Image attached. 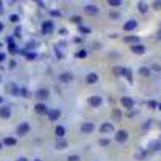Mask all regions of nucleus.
<instances>
[{"label":"nucleus","mask_w":161,"mask_h":161,"mask_svg":"<svg viewBox=\"0 0 161 161\" xmlns=\"http://www.w3.org/2000/svg\"><path fill=\"white\" fill-rule=\"evenodd\" d=\"M114 139H116L118 143H124V142H127V139H129V132H127V131H124V129H121V131H118V132H116Z\"/></svg>","instance_id":"nucleus-1"},{"label":"nucleus","mask_w":161,"mask_h":161,"mask_svg":"<svg viewBox=\"0 0 161 161\" xmlns=\"http://www.w3.org/2000/svg\"><path fill=\"white\" fill-rule=\"evenodd\" d=\"M29 129H31L29 122H21V124L18 126V127H16V135H20V137L26 135V134L29 132Z\"/></svg>","instance_id":"nucleus-2"},{"label":"nucleus","mask_w":161,"mask_h":161,"mask_svg":"<svg viewBox=\"0 0 161 161\" xmlns=\"http://www.w3.org/2000/svg\"><path fill=\"white\" fill-rule=\"evenodd\" d=\"M53 29H55L53 21H44V23H42V32H44V34H52Z\"/></svg>","instance_id":"nucleus-3"},{"label":"nucleus","mask_w":161,"mask_h":161,"mask_svg":"<svg viewBox=\"0 0 161 161\" xmlns=\"http://www.w3.org/2000/svg\"><path fill=\"white\" fill-rule=\"evenodd\" d=\"M72 79H74V76H72V72H69V71L60 74V80L63 84H69V82H72Z\"/></svg>","instance_id":"nucleus-4"},{"label":"nucleus","mask_w":161,"mask_h":161,"mask_svg":"<svg viewBox=\"0 0 161 161\" xmlns=\"http://www.w3.org/2000/svg\"><path fill=\"white\" fill-rule=\"evenodd\" d=\"M121 105L127 110H132L134 108V100L131 97H121Z\"/></svg>","instance_id":"nucleus-5"},{"label":"nucleus","mask_w":161,"mask_h":161,"mask_svg":"<svg viewBox=\"0 0 161 161\" xmlns=\"http://www.w3.org/2000/svg\"><path fill=\"white\" fill-rule=\"evenodd\" d=\"M93 129H95V124H93V122H82V126H80V131L84 134L93 132Z\"/></svg>","instance_id":"nucleus-6"},{"label":"nucleus","mask_w":161,"mask_h":161,"mask_svg":"<svg viewBox=\"0 0 161 161\" xmlns=\"http://www.w3.org/2000/svg\"><path fill=\"white\" fill-rule=\"evenodd\" d=\"M124 42H126V44H131V47H132V45L140 44V37H137V36H126L124 37Z\"/></svg>","instance_id":"nucleus-7"},{"label":"nucleus","mask_w":161,"mask_h":161,"mask_svg":"<svg viewBox=\"0 0 161 161\" xmlns=\"http://www.w3.org/2000/svg\"><path fill=\"white\" fill-rule=\"evenodd\" d=\"M12 114V108L10 106H0V118L2 119H8Z\"/></svg>","instance_id":"nucleus-8"},{"label":"nucleus","mask_w":161,"mask_h":161,"mask_svg":"<svg viewBox=\"0 0 161 161\" xmlns=\"http://www.w3.org/2000/svg\"><path fill=\"white\" fill-rule=\"evenodd\" d=\"M113 131H114V127H113L111 122H103V124L100 126V132L101 134H110V132H113Z\"/></svg>","instance_id":"nucleus-9"},{"label":"nucleus","mask_w":161,"mask_h":161,"mask_svg":"<svg viewBox=\"0 0 161 161\" xmlns=\"http://www.w3.org/2000/svg\"><path fill=\"white\" fill-rule=\"evenodd\" d=\"M135 28H137V21L135 20H129V21H126V23H124V31L126 32L134 31Z\"/></svg>","instance_id":"nucleus-10"},{"label":"nucleus","mask_w":161,"mask_h":161,"mask_svg":"<svg viewBox=\"0 0 161 161\" xmlns=\"http://www.w3.org/2000/svg\"><path fill=\"white\" fill-rule=\"evenodd\" d=\"M47 116L50 118V121H56L58 118L61 116V111H60V110H48Z\"/></svg>","instance_id":"nucleus-11"},{"label":"nucleus","mask_w":161,"mask_h":161,"mask_svg":"<svg viewBox=\"0 0 161 161\" xmlns=\"http://www.w3.org/2000/svg\"><path fill=\"white\" fill-rule=\"evenodd\" d=\"M48 95H50V92H48L47 89H39L36 92V97L39 100H45V98H48Z\"/></svg>","instance_id":"nucleus-12"},{"label":"nucleus","mask_w":161,"mask_h":161,"mask_svg":"<svg viewBox=\"0 0 161 161\" xmlns=\"http://www.w3.org/2000/svg\"><path fill=\"white\" fill-rule=\"evenodd\" d=\"M84 12L87 13V15H97V13H98V7H97V5H85L84 7Z\"/></svg>","instance_id":"nucleus-13"},{"label":"nucleus","mask_w":161,"mask_h":161,"mask_svg":"<svg viewBox=\"0 0 161 161\" xmlns=\"http://www.w3.org/2000/svg\"><path fill=\"white\" fill-rule=\"evenodd\" d=\"M131 52L135 53V55H142V53H145V47H143L142 44L132 45V47H131Z\"/></svg>","instance_id":"nucleus-14"},{"label":"nucleus","mask_w":161,"mask_h":161,"mask_svg":"<svg viewBox=\"0 0 161 161\" xmlns=\"http://www.w3.org/2000/svg\"><path fill=\"white\" fill-rule=\"evenodd\" d=\"M101 101L103 100H101V97H98V95H93L89 98V105H92V106H100Z\"/></svg>","instance_id":"nucleus-15"},{"label":"nucleus","mask_w":161,"mask_h":161,"mask_svg":"<svg viewBox=\"0 0 161 161\" xmlns=\"http://www.w3.org/2000/svg\"><path fill=\"white\" fill-rule=\"evenodd\" d=\"M34 110H36V113H37V114H47V113H48V108L45 106L44 103H37V105H36V108H34Z\"/></svg>","instance_id":"nucleus-16"},{"label":"nucleus","mask_w":161,"mask_h":161,"mask_svg":"<svg viewBox=\"0 0 161 161\" xmlns=\"http://www.w3.org/2000/svg\"><path fill=\"white\" fill-rule=\"evenodd\" d=\"M148 148L153 150V152H160V150H161V142H160V140L150 142V143H148Z\"/></svg>","instance_id":"nucleus-17"},{"label":"nucleus","mask_w":161,"mask_h":161,"mask_svg":"<svg viewBox=\"0 0 161 161\" xmlns=\"http://www.w3.org/2000/svg\"><path fill=\"white\" fill-rule=\"evenodd\" d=\"M97 80H98V76H97L95 72H89L87 77H85V82H87V84H95Z\"/></svg>","instance_id":"nucleus-18"},{"label":"nucleus","mask_w":161,"mask_h":161,"mask_svg":"<svg viewBox=\"0 0 161 161\" xmlns=\"http://www.w3.org/2000/svg\"><path fill=\"white\" fill-rule=\"evenodd\" d=\"M55 135L58 137V139H63V137L66 135V129H64L63 126H56V129H55Z\"/></svg>","instance_id":"nucleus-19"},{"label":"nucleus","mask_w":161,"mask_h":161,"mask_svg":"<svg viewBox=\"0 0 161 161\" xmlns=\"http://www.w3.org/2000/svg\"><path fill=\"white\" fill-rule=\"evenodd\" d=\"M55 147L58 150H64V148H68V142L64 140V139H58V140H56V143H55Z\"/></svg>","instance_id":"nucleus-20"},{"label":"nucleus","mask_w":161,"mask_h":161,"mask_svg":"<svg viewBox=\"0 0 161 161\" xmlns=\"http://www.w3.org/2000/svg\"><path fill=\"white\" fill-rule=\"evenodd\" d=\"M8 50H10V53H18V47H16V44L13 42L12 39H8Z\"/></svg>","instance_id":"nucleus-21"},{"label":"nucleus","mask_w":161,"mask_h":161,"mask_svg":"<svg viewBox=\"0 0 161 161\" xmlns=\"http://www.w3.org/2000/svg\"><path fill=\"white\" fill-rule=\"evenodd\" d=\"M2 143H3V145H8V147H13V145H16V139H13V137H5Z\"/></svg>","instance_id":"nucleus-22"},{"label":"nucleus","mask_w":161,"mask_h":161,"mask_svg":"<svg viewBox=\"0 0 161 161\" xmlns=\"http://www.w3.org/2000/svg\"><path fill=\"white\" fill-rule=\"evenodd\" d=\"M139 12H140V13H147V12H148V5L145 3V2H139Z\"/></svg>","instance_id":"nucleus-23"},{"label":"nucleus","mask_w":161,"mask_h":161,"mask_svg":"<svg viewBox=\"0 0 161 161\" xmlns=\"http://www.w3.org/2000/svg\"><path fill=\"white\" fill-rule=\"evenodd\" d=\"M139 74H140V76H143V77L150 76V68H145V66H142V68L139 69Z\"/></svg>","instance_id":"nucleus-24"},{"label":"nucleus","mask_w":161,"mask_h":161,"mask_svg":"<svg viewBox=\"0 0 161 161\" xmlns=\"http://www.w3.org/2000/svg\"><path fill=\"white\" fill-rule=\"evenodd\" d=\"M24 55H26V58H28V60H36L37 58V53H34V52H24Z\"/></svg>","instance_id":"nucleus-25"},{"label":"nucleus","mask_w":161,"mask_h":161,"mask_svg":"<svg viewBox=\"0 0 161 161\" xmlns=\"http://www.w3.org/2000/svg\"><path fill=\"white\" fill-rule=\"evenodd\" d=\"M113 71H114V74H118V76H124L126 69H124V68H119V66H116V68L113 69Z\"/></svg>","instance_id":"nucleus-26"},{"label":"nucleus","mask_w":161,"mask_h":161,"mask_svg":"<svg viewBox=\"0 0 161 161\" xmlns=\"http://www.w3.org/2000/svg\"><path fill=\"white\" fill-rule=\"evenodd\" d=\"M12 93H13V95H20V93H21L20 87H18L16 84H13V85H12Z\"/></svg>","instance_id":"nucleus-27"},{"label":"nucleus","mask_w":161,"mask_h":161,"mask_svg":"<svg viewBox=\"0 0 161 161\" xmlns=\"http://www.w3.org/2000/svg\"><path fill=\"white\" fill-rule=\"evenodd\" d=\"M121 3H122L121 0H110V2H108L110 7H121Z\"/></svg>","instance_id":"nucleus-28"},{"label":"nucleus","mask_w":161,"mask_h":161,"mask_svg":"<svg viewBox=\"0 0 161 161\" xmlns=\"http://www.w3.org/2000/svg\"><path fill=\"white\" fill-rule=\"evenodd\" d=\"M85 56H87V52H85V50H80V52L76 53V58H85Z\"/></svg>","instance_id":"nucleus-29"},{"label":"nucleus","mask_w":161,"mask_h":161,"mask_svg":"<svg viewBox=\"0 0 161 161\" xmlns=\"http://www.w3.org/2000/svg\"><path fill=\"white\" fill-rule=\"evenodd\" d=\"M124 76L127 77V80H129V82H132V72H131V69H126Z\"/></svg>","instance_id":"nucleus-30"},{"label":"nucleus","mask_w":161,"mask_h":161,"mask_svg":"<svg viewBox=\"0 0 161 161\" xmlns=\"http://www.w3.org/2000/svg\"><path fill=\"white\" fill-rule=\"evenodd\" d=\"M79 31L82 32V34H90V32H92L89 28H85V26H80V28H79Z\"/></svg>","instance_id":"nucleus-31"},{"label":"nucleus","mask_w":161,"mask_h":161,"mask_svg":"<svg viewBox=\"0 0 161 161\" xmlns=\"http://www.w3.org/2000/svg\"><path fill=\"white\" fill-rule=\"evenodd\" d=\"M71 21H72V23H76V24H80L82 18H80V16H72V18H71Z\"/></svg>","instance_id":"nucleus-32"},{"label":"nucleus","mask_w":161,"mask_h":161,"mask_svg":"<svg viewBox=\"0 0 161 161\" xmlns=\"http://www.w3.org/2000/svg\"><path fill=\"white\" fill-rule=\"evenodd\" d=\"M110 18H113V20H119V13H118V12H111V13H110Z\"/></svg>","instance_id":"nucleus-33"},{"label":"nucleus","mask_w":161,"mask_h":161,"mask_svg":"<svg viewBox=\"0 0 161 161\" xmlns=\"http://www.w3.org/2000/svg\"><path fill=\"white\" fill-rule=\"evenodd\" d=\"M10 21H12V23H18V21H20V16H18V15H12V16H10Z\"/></svg>","instance_id":"nucleus-34"},{"label":"nucleus","mask_w":161,"mask_h":161,"mask_svg":"<svg viewBox=\"0 0 161 161\" xmlns=\"http://www.w3.org/2000/svg\"><path fill=\"white\" fill-rule=\"evenodd\" d=\"M113 118H114V119H118V121H119V119H121V113L118 111V110H114V111H113Z\"/></svg>","instance_id":"nucleus-35"},{"label":"nucleus","mask_w":161,"mask_h":161,"mask_svg":"<svg viewBox=\"0 0 161 161\" xmlns=\"http://www.w3.org/2000/svg\"><path fill=\"white\" fill-rule=\"evenodd\" d=\"M21 95H23L24 98H29V95H31V93H29V90H26V89H23V90H21Z\"/></svg>","instance_id":"nucleus-36"},{"label":"nucleus","mask_w":161,"mask_h":161,"mask_svg":"<svg viewBox=\"0 0 161 161\" xmlns=\"http://www.w3.org/2000/svg\"><path fill=\"white\" fill-rule=\"evenodd\" d=\"M68 161H80V158L77 156V155H71V156L68 158Z\"/></svg>","instance_id":"nucleus-37"},{"label":"nucleus","mask_w":161,"mask_h":161,"mask_svg":"<svg viewBox=\"0 0 161 161\" xmlns=\"http://www.w3.org/2000/svg\"><path fill=\"white\" fill-rule=\"evenodd\" d=\"M50 15H52V16H56V18H60L61 13L58 12V10H52V12H50Z\"/></svg>","instance_id":"nucleus-38"},{"label":"nucleus","mask_w":161,"mask_h":161,"mask_svg":"<svg viewBox=\"0 0 161 161\" xmlns=\"http://www.w3.org/2000/svg\"><path fill=\"white\" fill-rule=\"evenodd\" d=\"M153 8L155 10H161V2H153Z\"/></svg>","instance_id":"nucleus-39"},{"label":"nucleus","mask_w":161,"mask_h":161,"mask_svg":"<svg viewBox=\"0 0 161 161\" xmlns=\"http://www.w3.org/2000/svg\"><path fill=\"white\" fill-rule=\"evenodd\" d=\"M108 143H110V140H108V139H101V140H100V145H101V147H106Z\"/></svg>","instance_id":"nucleus-40"},{"label":"nucleus","mask_w":161,"mask_h":161,"mask_svg":"<svg viewBox=\"0 0 161 161\" xmlns=\"http://www.w3.org/2000/svg\"><path fill=\"white\" fill-rule=\"evenodd\" d=\"M7 60V53L5 52H0V61H5Z\"/></svg>","instance_id":"nucleus-41"},{"label":"nucleus","mask_w":161,"mask_h":161,"mask_svg":"<svg viewBox=\"0 0 161 161\" xmlns=\"http://www.w3.org/2000/svg\"><path fill=\"white\" fill-rule=\"evenodd\" d=\"M15 34H16V37H20V36H21V28H20V26H18V28H16Z\"/></svg>","instance_id":"nucleus-42"},{"label":"nucleus","mask_w":161,"mask_h":161,"mask_svg":"<svg viewBox=\"0 0 161 161\" xmlns=\"http://www.w3.org/2000/svg\"><path fill=\"white\" fill-rule=\"evenodd\" d=\"M156 105L158 103H155V101H148V106H150V108H156Z\"/></svg>","instance_id":"nucleus-43"},{"label":"nucleus","mask_w":161,"mask_h":161,"mask_svg":"<svg viewBox=\"0 0 161 161\" xmlns=\"http://www.w3.org/2000/svg\"><path fill=\"white\" fill-rule=\"evenodd\" d=\"M16 161H29V160H28V158H24V156H20Z\"/></svg>","instance_id":"nucleus-44"},{"label":"nucleus","mask_w":161,"mask_h":161,"mask_svg":"<svg viewBox=\"0 0 161 161\" xmlns=\"http://www.w3.org/2000/svg\"><path fill=\"white\" fill-rule=\"evenodd\" d=\"M153 69H155V71H161V68L158 66V64H155V66H153Z\"/></svg>","instance_id":"nucleus-45"},{"label":"nucleus","mask_w":161,"mask_h":161,"mask_svg":"<svg viewBox=\"0 0 161 161\" xmlns=\"http://www.w3.org/2000/svg\"><path fill=\"white\" fill-rule=\"evenodd\" d=\"M3 28H5V26H3V23H0V31H3Z\"/></svg>","instance_id":"nucleus-46"},{"label":"nucleus","mask_w":161,"mask_h":161,"mask_svg":"<svg viewBox=\"0 0 161 161\" xmlns=\"http://www.w3.org/2000/svg\"><path fill=\"white\" fill-rule=\"evenodd\" d=\"M156 106H158V110H160V111H161V103H158Z\"/></svg>","instance_id":"nucleus-47"},{"label":"nucleus","mask_w":161,"mask_h":161,"mask_svg":"<svg viewBox=\"0 0 161 161\" xmlns=\"http://www.w3.org/2000/svg\"><path fill=\"white\" fill-rule=\"evenodd\" d=\"M2 148H3V143H2V142H0V150H2Z\"/></svg>","instance_id":"nucleus-48"},{"label":"nucleus","mask_w":161,"mask_h":161,"mask_svg":"<svg viewBox=\"0 0 161 161\" xmlns=\"http://www.w3.org/2000/svg\"><path fill=\"white\" fill-rule=\"evenodd\" d=\"M158 37H160V39H161V31H160V32H158Z\"/></svg>","instance_id":"nucleus-49"},{"label":"nucleus","mask_w":161,"mask_h":161,"mask_svg":"<svg viewBox=\"0 0 161 161\" xmlns=\"http://www.w3.org/2000/svg\"><path fill=\"white\" fill-rule=\"evenodd\" d=\"M2 101H3V97H0V103H2Z\"/></svg>","instance_id":"nucleus-50"},{"label":"nucleus","mask_w":161,"mask_h":161,"mask_svg":"<svg viewBox=\"0 0 161 161\" xmlns=\"http://www.w3.org/2000/svg\"><path fill=\"white\" fill-rule=\"evenodd\" d=\"M34 161H42V160H34Z\"/></svg>","instance_id":"nucleus-51"},{"label":"nucleus","mask_w":161,"mask_h":161,"mask_svg":"<svg viewBox=\"0 0 161 161\" xmlns=\"http://www.w3.org/2000/svg\"><path fill=\"white\" fill-rule=\"evenodd\" d=\"M0 8H2V2H0Z\"/></svg>","instance_id":"nucleus-52"},{"label":"nucleus","mask_w":161,"mask_h":161,"mask_svg":"<svg viewBox=\"0 0 161 161\" xmlns=\"http://www.w3.org/2000/svg\"><path fill=\"white\" fill-rule=\"evenodd\" d=\"M0 47H2V42H0Z\"/></svg>","instance_id":"nucleus-53"},{"label":"nucleus","mask_w":161,"mask_h":161,"mask_svg":"<svg viewBox=\"0 0 161 161\" xmlns=\"http://www.w3.org/2000/svg\"><path fill=\"white\" fill-rule=\"evenodd\" d=\"M160 127H161V124H160Z\"/></svg>","instance_id":"nucleus-54"},{"label":"nucleus","mask_w":161,"mask_h":161,"mask_svg":"<svg viewBox=\"0 0 161 161\" xmlns=\"http://www.w3.org/2000/svg\"><path fill=\"white\" fill-rule=\"evenodd\" d=\"M160 142H161V139H160Z\"/></svg>","instance_id":"nucleus-55"}]
</instances>
